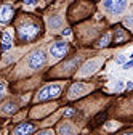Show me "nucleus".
Masks as SVG:
<instances>
[{
    "label": "nucleus",
    "mask_w": 133,
    "mask_h": 135,
    "mask_svg": "<svg viewBox=\"0 0 133 135\" xmlns=\"http://www.w3.org/2000/svg\"><path fill=\"white\" fill-rule=\"evenodd\" d=\"M45 63H47V56H45V53L42 52V50L32 52L29 55V58H27V66H29V69H32V71L40 69Z\"/></svg>",
    "instance_id": "7ed1b4c3"
},
{
    "label": "nucleus",
    "mask_w": 133,
    "mask_h": 135,
    "mask_svg": "<svg viewBox=\"0 0 133 135\" xmlns=\"http://www.w3.org/2000/svg\"><path fill=\"white\" fill-rule=\"evenodd\" d=\"M11 16H13V8L3 5V7H2V23H7Z\"/></svg>",
    "instance_id": "9d476101"
},
{
    "label": "nucleus",
    "mask_w": 133,
    "mask_h": 135,
    "mask_svg": "<svg viewBox=\"0 0 133 135\" xmlns=\"http://www.w3.org/2000/svg\"><path fill=\"white\" fill-rule=\"evenodd\" d=\"M34 129H35L34 124H30V122H23V124H19L18 127H14L13 135H29L30 132H34Z\"/></svg>",
    "instance_id": "0eeeda50"
},
{
    "label": "nucleus",
    "mask_w": 133,
    "mask_h": 135,
    "mask_svg": "<svg viewBox=\"0 0 133 135\" xmlns=\"http://www.w3.org/2000/svg\"><path fill=\"white\" fill-rule=\"evenodd\" d=\"M124 39H125V36H124V32H122V31L119 29V31H117V39H115V42H122Z\"/></svg>",
    "instance_id": "2eb2a0df"
},
{
    "label": "nucleus",
    "mask_w": 133,
    "mask_h": 135,
    "mask_svg": "<svg viewBox=\"0 0 133 135\" xmlns=\"http://www.w3.org/2000/svg\"><path fill=\"white\" fill-rule=\"evenodd\" d=\"M59 93H61V85H59V84H50V85H45L43 89L39 90V93H37V101L56 98V97H59Z\"/></svg>",
    "instance_id": "f03ea898"
},
{
    "label": "nucleus",
    "mask_w": 133,
    "mask_h": 135,
    "mask_svg": "<svg viewBox=\"0 0 133 135\" xmlns=\"http://www.w3.org/2000/svg\"><path fill=\"white\" fill-rule=\"evenodd\" d=\"M125 24H128V26L133 27V16H127V18H125Z\"/></svg>",
    "instance_id": "f3484780"
},
{
    "label": "nucleus",
    "mask_w": 133,
    "mask_h": 135,
    "mask_svg": "<svg viewBox=\"0 0 133 135\" xmlns=\"http://www.w3.org/2000/svg\"><path fill=\"white\" fill-rule=\"evenodd\" d=\"M68 52V44L66 42H55L52 47H50V53H52L53 58H63Z\"/></svg>",
    "instance_id": "39448f33"
},
{
    "label": "nucleus",
    "mask_w": 133,
    "mask_h": 135,
    "mask_svg": "<svg viewBox=\"0 0 133 135\" xmlns=\"http://www.w3.org/2000/svg\"><path fill=\"white\" fill-rule=\"evenodd\" d=\"M98 66H99V61H98V60H90V61H87L84 66L80 68L79 74H80V76H88V74H93V73L98 69Z\"/></svg>",
    "instance_id": "423d86ee"
},
{
    "label": "nucleus",
    "mask_w": 133,
    "mask_h": 135,
    "mask_svg": "<svg viewBox=\"0 0 133 135\" xmlns=\"http://www.w3.org/2000/svg\"><path fill=\"white\" fill-rule=\"evenodd\" d=\"M109 40H111V34L108 32V34H104V36L99 39V42H98V47H106L108 44H109Z\"/></svg>",
    "instance_id": "4468645a"
},
{
    "label": "nucleus",
    "mask_w": 133,
    "mask_h": 135,
    "mask_svg": "<svg viewBox=\"0 0 133 135\" xmlns=\"http://www.w3.org/2000/svg\"><path fill=\"white\" fill-rule=\"evenodd\" d=\"M72 114H74V111H72V109H68V111L64 113V117H69V116H72Z\"/></svg>",
    "instance_id": "aec40b11"
},
{
    "label": "nucleus",
    "mask_w": 133,
    "mask_h": 135,
    "mask_svg": "<svg viewBox=\"0 0 133 135\" xmlns=\"http://www.w3.org/2000/svg\"><path fill=\"white\" fill-rule=\"evenodd\" d=\"M124 61H125V56H124V55H120V56L117 58V63H120V64H122Z\"/></svg>",
    "instance_id": "4be33fe9"
},
{
    "label": "nucleus",
    "mask_w": 133,
    "mask_h": 135,
    "mask_svg": "<svg viewBox=\"0 0 133 135\" xmlns=\"http://www.w3.org/2000/svg\"><path fill=\"white\" fill-rule=\"evenodd\" d=\"M130 56H131V60H133V53H131V55H130Z\"/></svg>",
    "instance_id": "a878e982"
},
{
    "label": "nucleus",
    "mask_w": 133,
    "mask_h": 135,
    "mask_svg": "<svg viewBox=\"0 0 133 135\" xmlns=\"http://www.w3.org/2000/svg\"><path fill=\"white\" fill-rule=\"evenodd\" d=\"M103 7L111 15H120L127 8V0H103Z\"/></svg>",
    "instance_id": "20e7f679"
},
{
    "label": "nucleus",
    "mask_w": 133,
    "mask_h": 135,
    "mask_svg": "<svg viewBox=\"0 0 133 135\" xmlns=\"http://www.w3.org/2000/svg\"><path fill=\"white\" fill-rule=\"evenodd\" d=\"M59 135H74V129H72V126L68 124V122L61 124V126H59Z\"/></svg>",
    "instance_id": "1a4fd4ad"
},
{
    "label": "nucleus",
    "mask_w": 133,
    "mask_h": 135,
    "mask_svg": "<svg viewBox=\"0 0 133 135\" xmlns=\"http://www.w3.org/2000/svg\"><path fill=\"white\" fill-rule=\"evenodd\" d=\"M11 47V37L8 32H3V42H2V50L3 52H7V50Z\"/></svg>",
    "instance_id": "f8f14e48"
},
{
    "label": "nucleus",
    "mask_w": 133,
    "mask_h": 135,
    "mask_svg": "<svg viewBox=\"0 0 133 135\" xmlns=\"http://www.w3.org/2000/svg\"><path fill=\"white\" fill-rule=\"evenodd\" d=\"M122 87H124V82L119 80V82H117V85H115V90H122Z\"/></svg>",
    "instance_id": "a211bd4d"
},
{
    "label": "nucleus",
    "mask_w": 133,
    "mask_h": 135,
    "mask_svg": "<svg viewBox=\"0 0 133 135\" xmlns=\"http://www.w3.org/2000/svg\"><path fill=\"white\" fill-rule=\"evenodd\" d=\"M131 66H133V60H130V61L124 63V66H122V69H128V68H131Z\"/></svg>",
    "instance_id": "dca6fc26"
},
{
    "label": "nucleus",
    "mask_w": 133,
    "mask_h": 135,
    "mask_svg": "<svg viewBox=\"0 0 133 135\" xmlns=\"http://www.w3.org/2000/svg\"><path fill=\"white\" fill-rule=\"evenodd\" d=\"M37 135H53L50 130H45V132H40V133H37Z\"/></svg>",
    "instance_id": "5701e85b"
},
{
    "label": "nucleus",
    "mask_w": 133,
    "mask_h": 135,
    "mask_svg": "<svg viewBox=\"0 0 133 135\" xmlns=\"http://www.w3.org/2000/svg\"><path fill=\"white\" fill-rule=\"evenodd\" d=\"M63 36H66V37L71 36V29H63Z\"/></svg>",
    "instance_id": "6ab92c4d"
},
{
    "label": "nucleus",
    "mask_w": 133,
    "mask_h": 135,
    "mask_svg": "<svg viewBox=\"0 0 133 135\" xmlns=\"http://www.w3.org/2000/svg\"><path fill=\"white\" fill-rule=\"evenodd\" d=\"M61 26V18L59 16H52V18H50V27L52 29H58Z\"/></svg>",
    "instance_id": "ddd939ff"
},
{
    "label": "nucleus",
    "mask_w": 133,
    "mask_h": 135,
    "mask_svg": "<svg viewBox=\"0 0 133 135\" xmlns=\"http://www.w3.org/2000/svg\"><path fill=\"white\" fill-rule=\"evenodd\" d=\"M85 85L82 82H75V84H72L71 85V89H69V98H77V97H80L82 93L85 92Z\"/></svg>",
    "instance_id": "6e6552de"
},
{
    "label": "nucleus",
    "mask_w": 133,
    "mask_h": 135,
    "mask_svg": "<svg viewBox=\"0 0 133 135\" xmlns=\"http://www.w3.org/2000/svg\"><path fill=\"white\" fill-rule=\"evenodd\" d=\"M130 89H133V82H127V90H130Z\"/></svg>",
    "instance_id": "b1692460"
},
{
    "label": "nucleus",
    "mask_w": 133,
    "mask_h": 135,
    "mask_svg": "<svg viewBox=\"0 0 133 135\" xmlns=\"http://www.w3.org/2000/svg\"><path fill=\"white\" fill-rule=\"evenodd\" d=\"M122 135H133V132H125V133H122Z\"/></svg>",
    "instance_id": "393cba45"
},
{
    "label": "nucleus",
    "mask_w": 133,
    "mask_h": 135,
    "mask_svg": "<svg viewBox=\"0 0 133 135\" xmlns=\"http://www.w3.org/2000/svg\"><path fill=\"white\" fill-rule=\"evenodd\" d=\"M14 111H16V105L13 103V101H7V103L3 105V108H2L3 114H10V113H14Z\"/></svg>",
    "instance_id": "9b49d317"
},
{
    "label": "nucleus",
    "mask_w": 133,
    "mask_h": 135,
    "mask_svg": "<svg viewBox=\"0 0 133 135\" xmlns=\"http://www.w3.org/2000/svg\"><path fill=\"white\" fill-rule=\"evenodd\" d=\"M24 2H26L27 5H35V3H37V0H24Z\"/></svg>",
    "instance_id": "412c9836"
},
{
    "label": "nucleus",
    "mask_w": 133,
    "mask_h": 135,
    "mask_svg": "<svg viewBox=\"0 0 133 135\" xmlns=\"http://www.w3.org/2000/svg\"><path fill=\"white\" fill-rule=\"evenodd\" d=\"M18 34H19V39H21L23 42L34 40V39L39 36V26L34 24V23H26V24L19 26Z\"/></svg>",
    "instance_id": "f257e3e1"
}]
</instances>
